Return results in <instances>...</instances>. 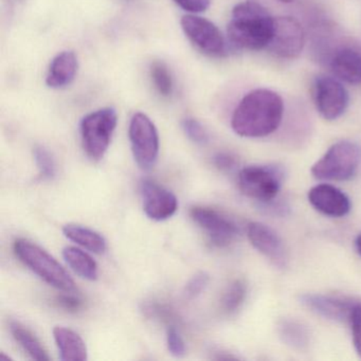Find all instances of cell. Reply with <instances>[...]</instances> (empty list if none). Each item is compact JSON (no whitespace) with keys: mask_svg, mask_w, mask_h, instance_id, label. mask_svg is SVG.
<instances>
[{"mask_svg":"<svg viewBox=\"0 0 361 361\" xmlns=\"http://www.w3.org/2000/svg\"><path fill=\"white\" fill-rule=\"evenodd\" d=\"M284 114L280 94L270 90L248 92L234 109L231 128L238 136L262 138L278 130Z\"/></svg>","mask_w":361,"mask_h":361,"instance_id":"obj_1","label":"cell"},{"mask_svg":"<svg viewBox=\"0 0 361 361\" xmlns=\"http://www.w3.org/2000/svg\"><path fill=\"white\" fill-rule=\"evenodd\" d=\"M274 18L261 4L246 0L232 9L228 41L238 49H267L274 35Z\"/></svg>","mask_w":361,"mask_h":361,"instance_id":"obj_2","label":"cell"},{"mask_svg":"<svg viewBox=\"0 0 361 361\" xmlns=\"http://www.w3.org/2000/svg\"><path fill=\"white\" fill-rule=\"evenodd\" d=\"M16 257L30 268L42 280L64 293L75 290V284L63 266L42 247L26 238H18L14 243Z\"/></svg>","mask_w":361,"mask_h":361,"instance_id":"obj_3","label":"cell"},{"mask_svg":"<svg viewBox=\"0 0 361 361\" xmlns=\"http://www.w3.org/2000/svg\"><path fill=\"white\" fill-rule=\"evenodd\" d=\"M361 164V147L343 140L331 145L312 166V176L319 180L345 181L353 178Z\"/></svg>","mask_w":361,"mask_h":361,"instance_id":"obj_4","label":"cell"},{"mask_svg":"<svg viewBox=\"0 0 361 361\" xmlns=\"http://www.w3.org/2000/svg\"><path fill=\"white\" fill-rule=\"evenodd\" d=\"M117 123V111L113 107L92 111L82 119L80 126L82 145L92 159L100 160L104 157Z\"/></svg>","mask_w":361,"mask_h":361,"instance_id":"obj_5","label":"cell"},{"mask_svg":"<svg viewBox=\"0 0 361 361\" xmlns=\"http://www.w3.org/2000/svg\"><path fill=\"white\" fill-rule=\"evenodd\" d=\"M133 156L139 168L151 170L159 154V136L155 124L145 114L133 116L128 128Z\"/></svg>","mask_w":361,"mask_h":361,"instance_id":"obj_6","label":"cell"},{"mask_svg":"<svg viewBox=\"0 0 361 361\" xmlns=\"http://www.w3.org/2000/svg\"><path fill=\"white\" fill-rule=\"evenodd\" d=\"M185 37L202 54L223 56L227 54V42L221 31L207 18L188 14L180 20Z\"/></svg>","mask_w":361,"mask_h":361,"instance_id":"obj_7","label":"cell"},{"mask_svg":"<svg viewBox=\"0 0 361 361\" xmlns=\"http://www.w3.org/2000/svg\"><path fill=\"white\" fill-rule=\"evenodd\" d=\"M281 179L280 172L271 166H249L238 174V187L248 197L269 202L280 192Z\"/></svg>","mask_w":361,"mask_h":361,"instance_id":"obj_8","label":"cell"},{"mask_svg":"<svg viewBox=\"0 0 361 361\" xmlns=\"http://www.w3.org/2000/svg\"><path fill=\"white\" fill-rule=\"evenodd\" d=\"M312 98L317 111L329 121L341 117L350 102L348 90L341 82L327 75H319L314 79Z\"/></svg>","mask_w":361,"mask_h":361,"instance_id":"obj_9","label":"cell"},{"mask_svg":"<svg viewBox=\"0 0 361 361\" xmlns=\"http://www.w3.org/2000/svg\"><path fill=\"white\" fill-rule=\"evenodd\" d=\"M305 44V33L301 24L290 16L274 18V35L267 51L281 59L293 60L301 54Z\"/></svg>","mask_w":361,"mask_h":361,"instance_id":"obj_10","label":"cell"},{"mask_svg":"<svg viewBox=\"0 0 361 361\" xmlns=\"http://www.w3.org/2000/svg\"><path fill=\"white\" fill-rule=\"evenodd\" d=\"M190 214L192 219L206 232L214 246H228L238 235V226L214 209L193 207Z\"/></svg>","mask_w":361,"mask_h":361,"instance_id":"obj_11","label":"cell"},{"mask_svg":"<svg viewBox=\"0 0 361 361\" xmlns=\"http://www.w3.org/2000/svg\"><path fill=\"white\" fill-rule=\"evenodd\" d=\"M247 236L251 245L269 259L274 266L285 268L288 263V252L282 238L271 228L262 223H250L247 227Z\"/></svg>","mask_w":361,"mask_h":361,"instance_id":"obj_12","label":"cell"},{"mask_svg":"<svg viewBox=\"0 0 361 361\" xmlns=\"http://www.w3.org/2000/svg\"><path fill=\"white\" fill-rule=\"evenodd\" d=\"M143 211L149 219L161 221L171 219L178 209V200L172 192L152 179L141 183Z\"/></svg>","mask_w":361,"mask_h":361,"instance_id":"obj_13","label":"cell"},{"mask_svg":"<svg viewBox=\"0 0 361 361\" xmlns=\"http://www.w3.org/2000/svg\"><path fill=\"white\" fill-rule=\"evenodd\" d=\"M302 305L323 318L329 320L350 321L353 310L358 302L348 298L335 295H320V293H305L300 295Z\"/></svg>","mask_w":361,"mask_h":361,"instance_id":"obj_14","label":"cell"},{"mask_svg":"<svg viewBox=\"0 0 361 361\" xmlns=\"http://www.w3.org/2000/svg\"><path fill=\"white\" fill-rule=\"evenodd\" d=\"M308 202L317 211L326 216L343 217L350 210L348 196L341 190L327 183L312 188L308 192Z\"/></svg>","mask_w":361,"mask_h":361,"instance_id":"obj_15","label":"cell"},{"mask_svg":"<svg viewBox=\"0 0 361 361\" xmlns=\"http://www.w3.org/2000/svg\"><path fill=\"white\" fill-rule=\"evenodd\" d=\"M329 68L340 81L361 84V54L353 48H340L329 60Z\"/></svg>","mask_w":361,"mask_h":361,"instance_id":"obj_16","label":"cell"},{"mask_svg":"<svg viewBox=\"0 0 361 361\" xmlns=\"http://www.w3.org/2000/svg\"><path fill=\"white\" fill-rule=\"evenodd\" d=\"M79 68L78 56L73 51H63L54 56L46 75V84L52 90H62L75 81Z\"/></svg>","mask_w":361,"mask_h":361,"instance_id":"obj_17","label":"cell"},{"mask_svg":"<svg viewBox=\"0 0 361 361\" xmlns=\"http://www.w3.org/2000/svg\"><path fill=\"white\" fill-rule=\"evenodd\" d=\"M54 337L62 360H87V346L79 334L67 327L56 326Z\"/></svg>","mask_w":361,"mask_h":361,"instance_id":"obj_18","label":"cell"},{"mask_svg":"<svg viewBox=\"0 0 361 361\" xmlns=\"http://www.w3.org/2000/svg\"><path fill=\"white\" fill-rule=\"evenodd\" d=\"M63 233L68 240L96 255H102L106 250V240L98 232L75 224H69L63 228Z\"/></svg>","mask_w":361,"mask_h":361,"instance_id":"obj_19","label":"cell"},{"mask_svg":"<svg viewBox=\"0 0 361 361\" xmlns=\"http://www.w3.org/2000/svg\"><path fill=\"white\" fill-rule=\"evenodd\" d=\"M63 257L71 269L83 279L96 281L98 279V264L85 251L75 247L63 249Z\"/></svg>","mask_w":361,"mask_h":361,"instance_id":"obj_20","label":"cell"},{"mask_svg":"<svg viewBox=\"0 0 361 361\" xmlns=\"http://www.w3.org/2000/svg\"><path fill=\"white\" fill-rule=\"evenodd\" d=\"M278 333L282 341L295 350H304L310 342V331L299 321L283 319L279 322Z\"/></svg>","mask_w":361,"mask_h":361,"instance_id":"obj_21","label":"cell"},{"mask_svg":"<svg viewBox=\"0 0 361 361\" xmlns=\"http://www.w3.org/2000/svg\"><path fill=\"white\" fill-rule=\"evenodd\" d=\"M10 329H11L14 339L31 358L35 359V360H49V355L44 348L43 344L28 329L23 326L18 322H12L10 325Z\"/></svg>","mask_w":361,"mask_h":361,"instance_id":"obj_22","label":"cell"},{"mask_svg":"<svg viewBox=\"0 0 361 361\" xmlns=\"http://www.w3.org/2000/svg\"><path fill=\"white\" fill-rule=\"evenodd\" d=\"M247 295V285L244 281L234 280L226 289L221 298V310L227 314H232L240 310Z\"/></svg>","mask_w":361,"mask_h":361,"instance_id":"obj_23","label":"cell"},{"mask_svg":"<svg viewBox=\"0 0 361 361\" xmlns=\"http://www.w3.org/2000/svg\"><path fill=\"white\" fill-rule=\"evenodd\" d=\"M151 77L157 92L162 97H169L173 92V79L168 66L164 62L156 61L151 66Z\"/></svg>","mask_w":361,"mask_h":361,"instance_id":"obj_24","label":"cell"},{"mask_svg":"<svg viewBox=\"0 0 361 361\" xmlns=\"http://www.w3.org/2000/svg\"><path fill=\"white\" fill-rule=\"evenodd\" d=\"M35 164L39 169V175L44 179H52L56 176V162L50 152L44 147H35L33 151Z\"/></svg>","mask_w":361,"mask_h":361,"instance_id":"obj_25","label":"cell"},{"mask_svg":"<svg viewBox=\"0 0 361 361\" xmlns=\"http://www.w3.org/2000/svg\"><path fill=\"white\" fill-rule=\"evenodd\" d=\"M181 126L188 138L196 145H206L208 142V133L198 120L194 118H185Z\"/></svg>","mask_w":361,"mask_h":361,"instance_id":"obj_26","label":"cell"},{"mask_svg":"<svg viewBox=\"0 0 361 361\" xmlns=\"http://www.w3.org/2000/svg\"><path fill=\"white\" fill-rule=\"evenodd\" d=\"M209 281H210L209 274L204 271L198 272L195 276H192L191 280L187 283L185 287V297L194 299V298L202 295V291H204L208 286Z\"/></svg>","mask_w":361,"mask_h":361,"instance_id":"obj_27","label":"cell"},{"mask_svg":"<svg viewBox=\"0 0 361 361\" xmlns=\"http://www.w3.org/2000/svg\"><path fill=\"white\" fill-rule=\"evenodd\" d=\"M166 344H168L169 352L173 356L178 358L185 356V343L176 327L170 326L166 331Z\"/></svg>","mask_w":361,"mask_h":361,"instance_id":"obj_28","label":"cell"},{"mask_svg":"<svg viewBox=\"0 0 361 361\" xmlns=\"http://www.w3.org/2000/svg\"><path fill=\"white\" fill-rule=\"evenodd\" d=\"M352 325L353 343L357 354L361 358V304L357 303L350 318Z\"/></svg>","mask_w":361,"mask_h":361,"instance_id":"obj_29","label":"cell"},{"mask_svg":"<svg viewBox=\"0 0 361 361\" xmlns=\"http://www.w3.org/2000/svg\"><path fill=\"white\" fill-rule=\"evenodd\" d=\"M178 7L191 14L202 13L210 7L211 0H174Z\"/></svg>","mask_w":361,"mask_h":361,"instance_id":"obj_30","label":"cell"},{"mask_svg":"<svg viewBox=\"0 0 361 361\" xmlns=\"http://www.w3.org/2000/svg\"><path fill=\"white\" fill-rule=\"evenodd\" d=\"M71 293H66L65 295H59L56 298V303L64 308L67 312H79L83 307V301L79 297L69 295Z\"/></svg>","mask_w":361,"mask_h":361,"instance_id":"obj_31","label":"cell"},{"mask_svg":"<svg viewBox=\"0 0 361 361\" xmlns=\"http://www.w3.org/2000/svg\"><path fill=\"white\" fill-rule=\"evenodd\" d=\"M236 162H238V160L233 155L229 153H224V152L217 153L213 157V164L221 171H231L232 169L235 168Z\"/></svg>","mask_w":361,"mask_h":361,"instance_id":"obj_32","label":"cell"},{"mask_svg":"<svg viewBox=\"0 0 361 361\" xmlns=\"http://www.w3.org/2000/svg\"><path fill=\"white\" fill-rule=\"evenodd\" d=\"M355 245H356L357 251H358L359 255H361V233L357 236L356 240H355Z\"/></svg>","mask_w":361,"mask_h":361,"instance_id":"obj_33","label":"cell"},{"mask_svg":"<svg viewBox=\"0 0 361 361\" xmlns=\"http://www.w3.org/2000/svg\"><path fill=\"white\" fill-rule=\"evenodd\" d=\"M279 1H281V3L289 4L293 3L295 0H279Z\"/></svg>","mask_w":361,"mask_h":361,"instance_id":"obj_34","label":"cell"}]
</instances>
